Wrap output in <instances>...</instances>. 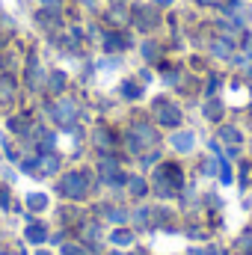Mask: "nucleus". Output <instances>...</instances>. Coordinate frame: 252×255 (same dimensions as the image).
<instances>
[{"label": "nucleus", "instance_id": "obj_1", "mask_svg": "<svg viewBox=\"0 0 252 255\" xmlns=\"http://www.w3.org/2000/svg\"><path fill=\"white\" fill-rule=\"evenodd\" d=\"M86 190H89L86 172H68V175H63V181H60V193L68 196V199H83Z\"/></svg>", "mask_w": 252, "mask_h": 255}, {"label": "nucleus", "instance_id": "obj_2", "mask_svg": "<svg viewBox=\"0 0 252 255\" xmlns=\"http://www.w3.org/2000/svg\"><path fill=\"white\" fill-rule=\"evenodd\" d=\"M157 122L166 125V128H175L181 122V110L172 107V104H166V101H160V104H157Z\"/></svg>", "mask_w": 252, "mask_h": 255}, {"label": "nucleus", "instance_id": "obj_3", "mask_svg": "<svg viewBox=\"0 0 252 255\" xmlns=\"http://www.w3.org/2000/svg\"><path fill=\"white\" fill-rule=\"evenodd\" d=\"M74 116H77V107H74V101H68V98H60V101L54 104V119H57L60 125H68V122H74Z\"/></svg>", "mask_w": 252, "mask_h": 255}, {"label": "nucleus", "instance_id": "obj_4", "mask_svg": "<svg viewBox=\"0 0 252 255\" xmlns=\"http://www.w3.org/2000/svg\"><path fill=\"white\" fill-rule=\"evenodd\" d=\"M133 133H136V139L130 136V148H139V142H145V145L154 142V130L148 125H133Z\"/></svg>", "mask_w": 252, "mask_h": 255}, {"label": "nucleus", "instance_id": "obj_5", "mask_svg": "<svg viewBox=\"0 0 252 255\" xmlns=\"http://www.w3.org/2000/svg\"><path fill=\"white\" fill-rule=\"evenodd\" d=\"M39 169H42L45 175H54V172L60 169V157H57V154H45V157H39Z\"/></svg>", "mask_w": 252, "mask_h": 255}, {"label": "nucleus", "instance_id": "obj_6", "mask_svg": "<svg viewBox=\"0 0 252 255\" xmlns=\"http://www.w3.org/2000/svg\"><path fill=\"white\" fill-rule=\"evenodd\" d=\"M193 142H196V139H193V133H187V130H181V133H175V136H172V145H175L178 151H190V148H193Z\"/></svg>", "mask_w": 252, "mask_h": 255}, {"label": "nucleus", "instance_id": "obj_7", "mask_svg": "<svg viewBox=\"0 0 252 255\" xmlns=\"http://www.w3.org/2000/svg\"><path fill=\"white\" fill-rule=\"evenodd\" d=\"M27 205H30L33 211H42V208L48 205V196H42V193H30V196H27Z\"/></svg>", "mask_w": 252, "mask_h": 255}, {"label": "nucleus", "instance_id": "obj_8", "mask_svg": "<svg viewBox=\"0 0 252 255\" xmlns=\"http://www.w3.org/2000/svg\"><path fill=\"white\" fill-rule=\"evenodd\" d=\"M27 241L30 244H42L45 241V226H30L27 229Z\"/></svg>", "mask_w": 252, "mask_h": 255}, {"label": "nucleus", "instance_id": "obj_9", "mask_svg": "<svg viewBox=\"0 0 252 255\" xmlns=\"http://www.w3.org/2000/svg\"><path fill=\"white\" fill-rule=\"evenodd\" d=\"M110 241H113V244H119V247H125V244H133V235H130V232H113V235H110Z\"/></svg>", "mask_w": 252, "mask_h": 255}, {"label": "nucleus", "instance_id": "obj_10", "mask_svg": "<svg viewBox=\"0 0 252 255\" xmlns=\"http://www.w3.org/2000/svg\"><path fill=\"white\" fill-rule=\"evenodd\" d=\"M220 136H223L226 142H241V133H238L235 128H223V130H220Z\"/></svg>", "mask_w": 252, "mask_h": 255}, {"label": "nucleus", "instance_id": "obj_11", "mask_svg": "<svg viewBox=\"0 0 252 255\" xmlns=\"http://www.w3.org/2000/svg\"><path fill=\"white\" fill-rule=\"evenodd\" d=\"M63 86H65V74H60V71H54V74H51V89H54V92H60Z\"/></svg>", "mask_w": 252, "mask_h": 255}, {"label": "nucleus", "instance_id": "obj_12", "mask_svg": "<svg viewBox=\"0 0 252 255\" xmlns=\"http://www.w3.org/2000/svg\"><path fill=\"white\" fill-rule=\"evenodd\" d=\"M104 217H107V220H113V223H122V220H125V211H119V208H107V211H104Z\"/></svg>", "mask_w": 252, "mask_h": 255}, {"label": "nucleus", "instance_id": "obj_13", "mask_svg": "<svg viewBox=\"0 0 252 255\" xmlns=\"http://www.w3.org/2000/svg\"><path fill=\"white\" fill-rule=\"evenodd\" d=\"M125 95L127 98H139V95H142V86H136V83H125Z\"/></svg>", "mask_w": 252, "mask_h": 255}, {"label": "nucleus", "instance_id": "obj_14", "mask_svg": "<svg viewBox=\"0 0 252 255\" xmlns=\"http://www.w3.org/2000/svg\"><path fill=\"white\" fill-rule=\"evenodd\" d=\"M130 193H133V196H145V184H142V178H133V181H130Z\"/></svg>", "mask_w": 252, "mask_h": 255}, {"label": "nucleus", "instance_id": "obj_15", "mask_svg": "<svg viewBox=\"0 0 252 255\" xmlns=\"http://www.w3.org/2000/svg\"><path fill=\"white\" fill-rule=\"evenodd\" d=\"M122 45H125V42H122V36H107V42H104V48H107V51H110V48L116 51V48H122Z\"/></svg>", "mask_w": 252, "mask_h": 255}, {"label": "nucleus", "instance_id": "obj_16", "mask_svg": "<svg viewBox=\"0 0 252 255\" xmlns=\"http://www.w3.org/2000/svg\"><path fill=\"white\" fill-rule=\"evenodd\" d=\"M229 51H232V42H229V45H226V42H217V45H214V54H217V57H229Z\"/></svg>", "mask_w": 252, "mask_h": 255}, {"label": "nucleus", "instance_id": "obj_17", "mask_svg": "<svg viewBox=\"0 0 252 255\" xmlns=\"http://www.w3.org/2000/svg\"><path fill=\"white\" fill-rule=\"evenodd\" d=\"M6 98H12V83L0 80V101H6Z\"/></svg>", "mask_w": 252, "mask_h": 255}, {"label": "nucleus", "instance_id": "obj_18", "mask_svg": "<svg viewBox=\"0 0 252 255\" xmlns=\"http://www.w3.org/2000/svg\"><path fill=\"white\" fill-rule=\"evenodd\" d=\"M220 178H223V184H229V181H232V169H229L226 163H220Z\"/></svg>", "mask_w": 252, "mask_h": 255}, {"label": "nucleus", "instance_id": "obj_19", "mask_svg": "<svg viewBox=\"0 0 252 255\" xmlns=\"http://www.w3.org/2000/svg\"><path fill=\"white\" fill-rule=\"evenodd\" d=\"M39 6H45V9H63V0H39Z\"/></svg>", "mask_w": 252, "mask_h": 255}, {"label": "nucleus", "instance_id": "obj_20", "mask_svg": "<svg viewBox=\"0 0 252 255\" xmlns=\"http://www.w3.org/2000/svg\"><path fill=\"white\" fill-rule=\"evenodd\" d=\"M208 119H220V104H208Z\"/></svg>", "mask_w": 252, "mask_h": 255}, {"label": "nucleus", "instance_id": "obj_21", "mask_svg": "<svg viewBox=\"0 0 252 255\" xmlns=\"http://www.w3.org/2000/svg\"><path fill=\"white\" fill-rule=\"evenodd\" d=\"M139 226H145V220H148V211H136V217H133Z\"/></svg>", "mask_w": 252, "mask_h": 255}, {"label": "nucleus", "instance_id": "obj_22", "mask_svg": "<svg viewBox=\"0 0 252 255\" xmlns=\"http://www.w3.org/2000/svg\"><path fill=\"white\" fill-rule=\"evenodd\" d=\"M63 255H80V250L77 247H63Z\"/></svg>", "mask_w": 252, "mask_h": 255}, {"label": "nucleus", "instance_id": "obj_23", "mask_svg": "<svg viewBox=\"0 0 252 255\" xmlns=\"http://www.w3.org/2000/svg\"><path fill=\"white\" fill-rule=\"evenodd\" d=\"M0 208H6V190L0 187Z\"/></svg>", "mask_w": 252, "mask_h": 255}, {"label": "nucleus", "instance_id": "obj_24", "mask_svg": "<svg viewBox=\"0 0 252 255\" xmlns=\"http://www.w3.org/2000/svg\"><path fill=\"white\" fill-rule=\"evenodd\" d=\"M247 54H250V57H252V39H250V42H247Z\"/></svg>", "mask_w": 252, "mask_h": 255}, {"label": "nucleus", "instance_id": "obj_25", "mask_svg": "<svg viewBox=\"0 0 252 255\" xmlns=\"http://www.w3.org/2000/svg\"><path fill=\"white\" fill-rule=\"evenodd\" d=\"M83 3H86V6H95V3H98V0H83Z\"/></svg>", "mask_w": 252, "mask_h": 255}]
</instances>
